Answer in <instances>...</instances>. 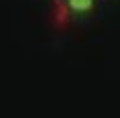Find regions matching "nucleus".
<instances>
[{
    "mask_svg": "<svg viewBox=\"0 0 120 118\" xmlns=\"http://www.w3.org/2000/svg\"><path fill=\"white\" fill-rule=\"evenodd\" d=\"M67 7L76 14H86L95 7V0H67Z\"/></svg>",
    "mask_w": 120,
    "mask_h": 118,
    "instance_id": "obj_1",
    "label": "nucleus"
}]
</instances>
